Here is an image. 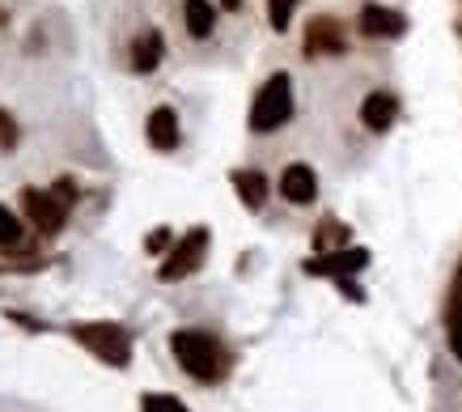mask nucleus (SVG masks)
<instances>
[{
	"label": "nucleus",
	"instance_id": "obj_4",
	"mask_svg": "<svg viewBox=\"0 0 462 412\" xmlns=\"http://www.w3.org/2000/svg\"><path fill=\"white\" fill-rule=\"evenodd\" d=\"M204 256H208V229L196 226L187 229L179 242H174V251L166 256V264H162V281H182V276H191V272L204 264Z\"/></svg>",
	"mask_w": 462,
	"mask_h": 412
},
{
	"label": "nucleus",
	"instance_id": "obj_18",
	"mask_svg": "<svg viewBox=\"0 0 462 412\" xmlns=\"http://www.w3.org/2000/svg\"><path fill=\"white\" fill-rule=\"evenodd\" d=\"M449 349L462 361V298H449Z\"/></svg>",
	"mask_w": 462,
	"mask_h": 412
},
{
	"label": "nucleus",
	"instance_id": "obj_8",
	"mask_svg": "<svg viewBox=\"0 0 462 412\" xmlns=\"http://www.w3.org/2000/svg\"><path fill=\"white\" fill-rule=\"evenodd\" d=\"M407 30V17L386 9V5H365L361 9V34L369 39H399Z\"/></svg>",
	"mask_w": 462,
	"mask_h": 412
},
{
	"label": "nucleus",
	"instance_id": "obj_10",
	"mask_svg": "<svg viewBox=\"0 0 462 412\" xmlns=\"http://www.w3.org/2000/svg\"><path fill=\"white\" fill-rule=\"evenodd\" d=\"M394 115H399V98L386 94V89H374V94L361 102V124L369 132H386L394 124Z\"/></svg>",
	"mask_w": 462,
	"mask_h": 412
},
{
	"label": "nucleus",
	"instance_id": "obj_20",
	"mask_svg": "<svg viewBox=\"0 0 462 412\" xmlns=\"http://www.w3.org/2000/svg\"><path fill=\"white\" fill-rule=\"evenodd\" d=\"M17 145V124L9 111H0V149H14Z\"/></svg>",
	"mask_w": 462,
	"mask_h": 412
},
{
	"label": "nucleus",
	"instance_id": "obj_17",
	"mask_svg": "<svg viewBox=\"0 0 462 412\" xmlns=\"http://www.w3.org/2000/svg\"><path fill=\"white\" fill-rule=\"evenodd\" d=\"M141 412H187V404H182L179 396H162V391H153V396L141 399Z\"/></svg>",
	"mask_w": 462,
	"mask_h": 412
},
{
	"label": "nucleus",
	"instance_id": "obj_15",
	"mask_svg": "<svg viewBox=\"0 0 462 412\" xmlns=\"http://www.w3.org/2000/svg\"><path fill=\"white\" fill-rule=\"evenodd\" d=\"M344 242H348V229L339 226V221H322L319 229H314V247H319V256L322 251H331V247H344Z\"/></svg>",
	"mask_w": 462,
	"mask_h": 412
},
{
	"label": "nucleus",
	"instance_id": "obj_9",
	"mask_svg": "<svg viewBox=\"0 0 462 412\" xmlns=\"http://www.w3.org/2000/svg\"><path fill=\"white\" fill-rule=\"evenodd\" d=\"M281 196L289 200V204H310V200L319 196V179H314V171H310L306 162L284 166V174H281Z\"/></svg>",
	"mask_w": 462,
	"mask_h": 412
},
{
	"label": "nucleus",
	"instance_id": "obj_7",
	"mask_svg": "<svg viewBox=\"0 0 462 412\" xmlns=\"http://www.w3.org/2000/svg\"><path fill=\"white\" fill-rule=\"evenodd\" d=\"M339 52H348L339 22L336 17H314L306 26V56H339Z\"/></svg>",
	"mask_w": 462,
	"mask_h": 412
},
{
	"label": "nucleus",
	"instance_id": "obj_19",
	"mask_svg": "<svg viewBox=\"0 0 462 412\" xmlns=\"http://www.w3.org/2000/svg\"><path fill=\"white\" fill-rule=\"evenodd\" d=\"M293 5H297V0H267L272 30H289V22H293Z\"/></svg>",
	"mask_w": 462,
	"mask_h": 412
},
{
	"label": "nucleus",
	"instance_id": "obj_6",
	"mask_svg": "<svg viewBox=\"0 0 462 412\" xmlns=\"http://www.w3.org/2000/svg\"><path fill=\"white\" fill-rule=\"evenodd\" d=\"M369 264V251L361 247H339V251H322V256L306 259V272L310 276H336V281H348L356 272Z\"/></svg>",
	"mask_w": 462,
	"mask_h": 412
},
{
	"label": "nucleus",
	"instance_id": "obj_13",
	"mask_svg": "<svg viewBox=\"0 0 462 412\" xmlns=\"http://www.w3.org/2000/svg\"><path fill=\"white\" fill-rule=\"evenodd\" d=\"M182 17H187V34H191V39H208L212 26H217L212 0H187V5H182Z\"/></svg>",
	"mask_w": 462,
	"mask_h": 412
},
{
	"label": "nucleus",
	"instance_id": "obj_2",
	"mask_svg": "<svg viewBox=\"0 0 462 412\" xmlns=\"http://www.w3.org/2000/svg\"><path fill=\"white\" fill-rule=\"evenodd\" d=\"M289 115H293V81H289V72H276V77H267L263 89L254 94L251 132H272V128H281Z\"/></svg>",
	"mask_w": 462,
	"mask_h": 412
},
{
	"label": "nucleus",
	"instance_id": "obj_14",
	"mask_svg": "<svg viewBox=\"0 0 462 412\" xmlns=\"http://www.w3.org/2000/svg\"><path fill=\"white\" fill-rule=\"evenodd\" d=\"M234 192L242 196V204H246V209H263L267 179L259 171H234Z\"/></svg>",
	"mask_w": 462,
	"mask_h": 412
},
{
	"label": "nucleus",
	"instance_id": "obj_5",
	"mask_svg": "<svg viewBox=\"0 0 462 412\" xmlns=\"http://www.w3.org/2000/svg\"><path fill=\"white\" fill-rule=\"evenodd\" d=\"M22 209H26V217L39 226V234H60V229H64V217H69V204L60 200V192H39V187H26V192H22Z\"/></svg>",
	"mask_w": 462,
	"mask_h": 412
},
{
	"label": "nucleus",
	"instance_id": "obj_3",
	"mask_svg": "<svg viewBox=\"0 0 462 412\" xmlns=\"http://www.w3.org/2000/svg\"><path fill=\"white\" fill-rule=\"evenodd\" d=\"M72 336L94 357H102L106 366H127L132 361V336L119 323H81L72 327Z\"/></svg>",
	"mask_w": 462,
	"mask_h": 412
},
{
	"label": "nucleus",
	"instance_id": "obj_22",
	"mask_svg": "<svg viewBox=\"0 0 462 412\" xmlns=\"http://www.w3.org/2000/svg\"><path fill=\"white\" fill-rule=\"evenodd\" d=\"M225 9H242V0H221Z\"/></svg>",
	"mask_w": 462,
	"mask_h": 412
},
{
	"label": "nucleus",
	"instance_id": "obj_11",
	"mask_svg": "<svg viewBox=\"0 0 462 412\" xmlns=\"http://www.w3.org/2000/svg\"><path fill=\"white\" fill-rule=\"evenodd\" d=\"M149 145L153 149H174L179 145V115L170 111V107H157L153 115H149Z\"/></svg>",
	"mask_w": 462,
	"mask_h": 412
},
{
	"label": "nucleus",
	"instance_id": "obj_1",
	"mask_svg": "<svg viewBox=\"0 0 462 412\" xmlns=\"http://www.w3.org/2000/svg\"><path fill=\"white\" fill-rule=\"evenodd\" d=\"M170 349L179 357V366L196 379V383H217L225 374V349L217 344V336L196 332V327H182L170 336Z\"/></svg>",
	"mask_w": 462,
	"mask_h": 412
},
{
	"label": "nucleus",
	"instance_id": "obj_16",
	"mask_svg": "<svg viewBox=\"0 0 462 412\" xmlns=\"http://www.w3.org/2000/svg\"><path fill=\"white\" fill-rule=\"evenodd\" d=\"M0 247H22V221L0 204Z\"/></svg>",
	"mask_w": 462,
	"mask_h": 412
},
{
	"label": "nucleus",
	"instance_id": "obj_21",
	"mask_svg": "<svg viewBox=\"0 0 462 412\" xmlns=\"http://www.w3.org/2000/svg\"><path fill=\"white\" fill-rule=\"evenodd\" d=\"M170 247V229H153L149 234V251H166Z\"/></svg>",
	"mask_w": 462,
	"mask_h": 412
},
{
	"label": "nucleus",
	"instance_id": "obj_12",
	"mask_svg": "<svg viewBox=\"0 0 462 412\" xmlns=\"http://www.w3.org/2000/svg\"><path fill=\"white\" fill-rule=\"evenodd\" d=\"M162 52H166L162 34H157V30H141V39L132 43V69H136V72H153L157 64H162Z\"/></svg>",
	"mask_w": 462,
	"mask_h": 412
}]
</instances>
